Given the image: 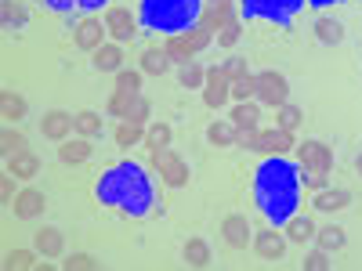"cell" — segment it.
<instances>
[{"label":"cell","mask_w":362,"mask_h":271,"mask_svg":"<svg viewBox=\"0 0 362 271\" xmlns=\"http://www.w3.org/2000/svg\"><path fill=\"white\" fill-rule=\"evenodd\" d=\"M62 267H69V271H87V267H98V260L90 257V253H69V257L62 260Z\"/></svg>","instance_id":"obj_43"},{"label":"cell","mask_w":362,"mask_h":271,"mask_svg":"<svg viewBox=\"0 0 362 271\" xmlns=\"http://www.w3.org/2000/svg\"><path fill=\"white\" fill-rule=\"evenodd\" d=\"M33 246H37L40 257H62L66 253V235H62V228L44 224V228L33 231Z\"/></svg>","instance_id":"obj_17"},{"label":"cell","mask_w":362,"mask_h":271,"mask_svg":"<svg viewBox=\"0 0 362 271\" xmlns=\"http://www.w3.org/2000/svg\"><path fill=\"white\" fill-rule=\"evenodd\" d=\"M153 170L160 174V181H163L167 188H185L189 177H192L189 163L181 159L177 152H170V148H160V152H153Z\"/></svg>","instance_id":"obj_6"},{"label":"cell","mask_w":362,"mask_h":271,"mask_svg":"<svg viewBox=\"0 0 362 271\" xmlns=\"http://www.w3.org/2000/svg\"><path fill=\"white\" fill-rule=\"evenodd\" d=\"M181 37H185V44L199 54V51H206L210 47V40H214V29H206L203 22L199 25H192V29H185V33H181Z\"/></svg>","instance_id":"obj_36"},{"label":"cell","mask_w":362,"mask_h":271,"mask_svg":"<svg viewBox=\"0 0 362 271\" xmlns=\"http://www.w3.org/2000/svg\"><path fill=\"white\" fill-rule=\"evenodd\" d=\"M37 250V246H33ZM33 250H11V257H8V264L11 267H33L37 264V253Z\"/></svg>","instance_id":"obj_45"},{"label":"cell","mask_w":362,"mask_h":271,"mask_svg":"<svg viewBox=\"0 0 362 271\" xmlns=\"http://www.w3.org/2000/svg\"><path fill=\"white\" fill-rule=\"evenodd\" d=\"M40 4L54 15H95L109 4V0H40Z\"/></svg>","instance_id":"obj_19"},{"label":"cell","mask_w":362,"mask_h":271,"mask_svg":"<svg viewBox=\"0 0 362 271\" xmlns=\"http://www.w3.org/2000/svg\"><path fill=\"white\" fill-rule=\"evenodd\" d=\"M308 4H312L315 11H322V8H334V4H344V0H308Z\"/></svg>","instance_id":"obj_48"},{"label":"cell","mask_w":362,"mask_h":271,"mask_svg":"<svg viewBox=\"0 0 362 271\" xmlns=\"http://www.w3.org/2000/svg\"><path fill=\"white\" fill-rule=\"evenodd\" d=\"M11 210H15L18 221H37L44 210H47V195L37 192V188H22V192L11 199Z\"/></svg>","instance_id":"obj_16"},{"label":"cell","mask_w":362,"mask_h":271,"mask_svg":"<svg viewBox=\"0 0 362 271\" xmlns=\"http://www.w3.org/2000/svg\"><path fill=\"white\" fill-rule=\"evenodd\" d=\"M290 148H297L293 134H290V131H279V127H272V131H257L250 152H261V156H286Z\"/></svg>","instance_id":"obj_12"},{"label":"cell","mask_w":362,"mask_h":271,"mask_svg":"<svg viewBox=\"0 0 362 271\" xmlns=\"http://www.w3.org/2000/svg\"><path fill=\"white\" fill-rule=\"evenodd\" d=\"M40 134L47 138V141H54V145H62L66 138H73L76 131H73V112H66V109H51V112H44V119H40Z\"/></svg>","instance_id":"obj_15"},{"label":"cell","mask_w":362,"mask_h":271,"mask_svg":"<svg viewBox=\"0 0 362 271\" xmlns=\"http://www.w3.org/2000/svg\"><path fill=\"white\" fill-rule=\"evenodd\" d=\"M105 29L116 44H127L141 33L138 15H131V8H105Z\"/></svg>","instance_id":"obj_9"},{"label":"cell","mask_w":362,"mask_h":271,"mask_svg":"<svg viewBox=\"0 0 362 271\" xmlns=\"http://www.w3.org/2000/svg\"><path fill=\"white\" fill-rule=\"evenodd\" d=\"M90 152H95V145H90V138H80V134H73V138H66L62 145H58V159L69 163V167L87 163Z\"/></svg>","instance_id":"obj_20"},{"label":"cell","mask_w":362,"mask_h":271,"mask_svg":"<svg viewBox=\"0 0 362 271\" xmlns=\"http://www.w3.org/2000/svg\"><path fill=\"white\" fill-rule=\"evenodd\" d=\"M297 167H300V185L305 188H326V177L334 170V152H329L326 141H305L297 145Z\"/></svg>","instance_id":"obj_5"},{"label":"cell","mask_w":362,"mask_h":271,"mask_svg":"<svg viewBox=\"0 0 362 271\" xmlns=\"http://www.w3.org/2000/svg\"><path fill=\"white\" fill-rule=\"evenodd\" d=\"M73 131L80 134V138H102V131H105V119H102V112H95V109H83V112H76L73 116Z\"/></svg>","instance_id":"obj_22"},{"label":"cell","mask_w":362,"mask_h":271,"mask_svg":"<svg viewBox=\"0 0 362 271\" xmlns=\"http://www.w3.org/2000/svg\"><path fill=\"white\" fill-rule=\"evenodd\" d=\"M225 76L235 83V80H243V76H250V69H247V58H239V54H232V58H225Z\"/></svg>","instance_id":"obj_42"},{"label":"cell","mask_w":362,"mask_h":271,"mask_svg":"<svg viewBox=\"0 0 362 271\" xmlns=\"http://www.w3.org/2000/svg\"><path fill=\"white\" fill-rule=\"evenodd\" d=\"M297 124H300V109H293L290 102H286V105H279L276 127H279V131H290V134H293V131H297Z\"/></svg>","instance_id":"obj_40"},{"label":"cell","mask_w":362,"mask_h":271,"mask_svg":"<svg viewBox=\"0 0 362 271\" xmlns=\"http://www.w3.org/2000/svg\"><path fill=\"white\" fill-rule=\"evenodd\" d=\"M105 18H95V15H83L80 22H76V29H73V44L80 47V51H90L95 54L102 44H105Z\"/></svg>","instance_id":"obj_10"},{"label":"cell","mask_w":362,"mask_h":271,"mask_svg":"<svg viewBox=\"0 0 362 271\" xmlns=\"http://www.w3.org/2000/svg\"><path fill=\"white\" fill-rule=\"evenodd\" d=\"M141 95V73L138 69H119L116 73V90H112V98H109V116H119L124 119L131 102Z\"/></svg>","instance_id":"obj_7"},{"label":"cell","mask_w":362,"mask_h":271,"mask_svg":"<svg viewBox=\"0 0 362 271\" xmlns=\"http://www.w3.org/2000/svg\"><path fill=\"white\" fill-rule=\"evenodd\" d=\"M170 127L167 124H148L145 127V145H148V152H160V148H170Z\"/></svg>","instance_id":"obj_32"},{"label":"cell","mask_w":362,"mask_h":271,"mask_svg":"<svg viewBox=\"0 0 362 271\" xmlns=\"http://www.w3.org/2000/svg\"><path fill=\"white\" fill-rule=\"evenodd\" d=\"M206 0H138V22L141 33L174 37L199 25Z\"/></svg>","instance_id":"obj_3"},{"label":"cell","mask_w":362,"mask_h":271,"mask_svg":"<svg viewBox=\"0 0 362 271\" xmlns=\"http://www.w3.org/2000/svg\"><path fill=\"white\" fill-rule=\"evenodd\" d=\"M239 37H243V18H232L221 33H218V44H221V47H235Z\"/></svg>","instance_id":"obj_41"},{"label":"cell","mask_w":362,"mask_h":271,"mask_svg":"<svg viewBox=\"0 0 362 271\" xmlns=\"http://www.w3.org/2000/svg\"><path fill=\"white\" fill-rule=\"evenodd\" d=\"M181 253H185V264H189V267H206V264H210V246L203 243V239H189Z\"/></svg>","instance_id":"obj_34"},{"label":"cell","mask_w":362,"mask_h":271,"mask_svg":"<svg viewBox=\"0 0 362 271\" xmlns=\"http://www.w3.org/2000/svg\"><path fill=\"white\" fill-rule=\"evenodd\" d=\"M348 203H351L348 188H319L315 192V210H322V214H337V210H344Z\"/></svg>","instance_id":"obj_25"},{"label":"cell","mask_w":362,"mask_h":271,"mask_svg":"<svg viewBox=\"0 0 362 271\" xmlns=\"http://www.w3.org/2000/svg\"><path fill=\"white\" fill-rule=\"evenodd\" d=\"M355 170H358V177H362V152H358V159H355Z\"/></svg>","instance_id":"obj_49"},{"label":"cell","mask_w":362,"mask_h":271,"mask_svg":"<svg viewBox=\"0 0 362 271\" xmlns=\"http://www.w3.org/2000/svg\"><path fill=\"white\" fill-rule=\"evenodd\" d=\"M232 98H235V102L257 98V76L250 73V76H243V80H235V83H232Z\"/></svg>","instance_id":"obj_39"},{"label":"cell","mask_w":362,"mask_h":271,"mask_svg":"<svg viewBox=\"0 0 362 271\" xmlns=\"http://www.w3.org/2000/svg\"><path fill=\"white\" fill-rule=\"evenodd\" d=\"M148 112H153V105H148V98L145 95H138L134 102H131V109H127V124H138V127H148Z\"/></svg>","instance_id":"obj_38"},{"label":"cell","mask_w":362,"mask_h":271,"mask_svg":"<svg viewBox=\"0 0 362 271\" xmlns=\"http://www.w3.org/2000/svg\"><path fill=\"white\" fill-rule=\"evenodd\" d=\"M235 138H239V131H235L232 119H214V124L206 127V141L214 148H228V145H235Z\"/></svg>","instance_id":"obj_27"},{"label":"cell","mask_w":362,"mask_h":271,"mask_svg":"<svg viewBox=\"0 0 362 271\" xmlns=\"http://www.w3.org/2000/svg\"><path fill=\"white\" fill-rule=\"evenodd\" d=\"M315 37L326 44V47H334L344 40V25L337 18H315Z\"/></svg>","instance_id":"obj_31"},{"label":"cell","mask_w":362,"mask_h":271,"mask_svg":"<svg viewBox=\"0 0 362 271\" xmlns=\"http://www.w3.org/2000/svg\"><path fill=\"white\" fill-rule=\"evenodd\" d=\"M286 239H290V243H297V246H305V243H312V239H315V221L312 217H305V214H293L290 221H286Z\"/></svg>","instance_id":"obj_24"},{"label":"cell","mask_w":362,"mask_h":271,"mask_svg":"<svg viewBox=\"0 0 362 271\" xmlns=\"http://www.w3.org/2000/svg\"><path fill=\"white\" fill-rule=\"evenodd\" d=\"M305 267H308V271H326V267H329V253H326V250H312V253L305 257Z\"/></svg>","instance_id":"obj_46"},{"label":"cell","mask_w":362,"mask_h":271,"mask_svg":"<svg viewBox=\"0 0 362 271\" xmlns=\"http://www.w3.org/2000/svg\"><path fill=\"white\" fill-rule=\"evenodd\" d=\"M163 51L170 54V62H174V66H189V62H196V51L185 44V37H181V33L163 37Z\"/></svg>","instance_id":"obj_30"},{"label":"cell","mask_w":362,"mask_h":271,"mask_svg":"<svg viewBox=\"0 0 362 271\" xmlns=\"http://www.w3.org/2000/svg\"><path fill=\"white\" fill-rule=\"evenodd\" d=\"M206 4H218V0H206Z\"/></svg>","instance_id":"obj_50"},{"label":"cell","mask_w":362,"mask_h":271,"mask_svg":"<svg viewBox=\"0 0 362 271\" xmlns=\"http://www.w3.org/2000/svg\"><path fill=\"white\" fill-rule=\"evenodd\" d=\"M305 4H308V0H239V18L290 29L293 18L305 11Z\"/></svg>","instance_id":"obj_4"},{"label":"cell","mask_w":362,"mask_h":271,"mask_svg":"<svg viewBox=\"0 0 362 271\" xmlns=\"http://www.w3.org/2000/svg\"><path fill=\"white\" fill-rule=\"evenodd\" d=\"M90 62H95L98 73H119V69H124V47H119L116 40H112V44H102Z\"/></svg>","instance_id":"obj_21"},{"label":"cell","mask_w":362,"mask_h":271,"mask_svg":"<svg viewBox=\"0 0 362 271\" xmlns=\"http://www.w3.org/2000/svg\"><path fill=\"white\" fill-rule=\"evenodd\" d=\"M257 102H261V105H272V109L286 105V102H290V83H286V76L276 73V69L257 73Z\"/></svg>","instance_id":"obj_8"},{"label":"cell","mask_w":362,"mask_h":271,"mask_svg":"<svg viewBox=\"0 0 362 271\" xmlns=\"http://www.w3.org/2000/svg\"><path fill=\"white\" fill-rule=\"evenodd\" d=\"M95 199L105 206V210H116L124 217H148L156 210V181L141 163L134 159H119L112 163L95 185Z\"/></svg>","instance_id":"obj_2"},{"label":"cell","mask_w":362,"mask_h":271,"mask_svg":"<svg viewBox=\"0 0 362 271\" xmlns=\"http://www.w3.org/2000/svg\"><path fill=\"white\" fill-rule=\"evenodd\" d=\"M141 141H145V127L119 119V127H116V145H119V148H134V145H141Z\"/></svg>","instance_id":"obj_33"},{"label":"cell","mask_w":362,"mask_h":271,"mask_svg":"<svg viewBox=\"0 0 362 271\" xmlns=\"http://www.w3.org/2000/svg\"><path fill=\"white\" fill-rule=\"evenodd\" d=\"M232 124H235V131H257V127H261V105H257L254 98H250V102H235Z\"/></svg>","instance_id":"obj_23"},{"label":"cell","mask_w":362,"mask_h":271,"mask_svg":"<svg viewBox=\"0 0 362 271\" xmlns=\"http://www.w3.org/2000/svg\"><path fill=\"white\" fill-rule=\"evenodd\" d=\"M232 18H239V8L232 4V0H218V4H206V8H203V18H199V22H203L206 29H214V33H221Z\"/></svg>","instance_id":"obj_18"},{"label":"cell","mask_w":362,"mask_h":271,"mask_svg":"<svg viewBox=\"0 0 362 271\" xmlns=\"http://www.w3.org/2000/svg\"><path fill=\"white\" fill-rule=\"evenodd\" d=\"M18 152H25V138H22L18 131H4V156L11 159V156H18Z\"/></svg>","instance_id":"obj_44"},{"label":"cell","mask_w":362,"mask_h":271,"mask_svg":"<svg viewBox=\"0 0 362 271\" xmlns=\"http://www.w3.org/2000/svg\"><path fill=\"white\" fill-rule=\"evenodd\" d=\"M8 174H15L18 181H33V177L40 174V159L25 148V152H18V156L8 159Z\"/></svg>","instance_id":"obj_26"},{"label":"cell","mask_w":362,"mask_h":271,"mask_svg":"<svg viewBox=\"0 0 362 271\" xmlns=\"http://www.w3.org/2000/svg\"><path fill=\"white\" fill-rule=\"evenodd\" d=\"M0 192H4V203L15 199V185H11V177H4V185H0Z\"/></svg>","instance_id":"obj_47"},{"label":"cell","mask_w":362,"mask_h":271,"mask_svg":"<svg viewBox=\"0 0 362 271\" xmlns=\"http://www.w3.org/2000/svg\"><path fill=\"white\" fill-rule=\"evenodd\" d=\"M0 105H4V119H11V124H18V119H25V112H29L25 98H22V95H15V90H8V95L0 98Z\"/></svg>","instance_id":"obj_37"},{"label":"cell","mask_w":362,"mask_h":271,"mask_svg":"<svg viewBox=\"0 0 362 271\" xmlns=\"http://www.w3.org/2000/svg\"><path fill=\"white\" fill-rule=\"evenodd\" d=\"M177 83L185 87V90H203V83H206V69H203L199 62L181 66V76H177Z\"/></svg>","instance_id":"obj_35"},{"label":"cell","mask_w":362,"mask_h":271,"mask_svg":"<svg viewBox=\"0 0 362 271\" xmlns=\"http://www.w3.org/2000/svg\"><path fill=\"white\" fill-rule=\"evenodd\" d=\"M170 54L163 51V47H148L145 54H141V73H148V76H163V73H170Z\"/></svg>","instance_id":"obj_29"},{"label":"cell","mask_w":362,"mask_h":271,"mask_svg":"<svg viewBox=\"0 0 362 271\" xmlns=\"http://www.w3.org/2000/svg\"><path fill=\"white\" fill-rule=\"evenodd\" d=\"M221 239L232 250H247L254 243V224L247 221V214H228L221 221Z\"/></svg>","instance_id":"obj_14"},{"label":"cell","mask_w":362,"mask_h":271,"mask_svg":"<svg viewBox=\"0 0 362 271\" xmlns=\"http://www.w3.org/2000/svg\"><path fill=\"white\" fill-rule=\"evenodd\" d=\"M232 98V80L225 76V69H206V83H203V105L206 109H225Z\"/></svg>","instance_id":"obj_11"},{"label":"cell","mask_w":362,"mask_h":271,"mask_svg":"<svg viewBox=\"0 0 362 271\" xmlns=\"http://www.w3.org/2000/svg\"><path fill=\"white\" fill-rule=\"evenodd\" d=\"M315 243H319V250H326V253H337V250H344L348 235H344L341 224H322V228L315 231Z\"/></svg>","instance_id":"obj_28"},{"label":"cell","mask_w":362,"mask_h":271,"mask_svg":"<svg viewBox=\"0 0 362 271\" xmlns=\"http://www.w3.org/2000/svg\"><path fill=\"white\" fill-rule=\"evenodd\" d=\"M254 250L261 260H279L286 253V235L276 224H264L261 231H254Z\"/></svg>","instance_id":"obj_13"},{"label":"cell","mask_w":362,"mask_h":271,"mask_svg":"<svg viewBox=\"0 0 362 271\" xmlns=\"http://www.w3.org/2000/svg\"><path fill=\"white\" fill-rule=\"evenodd\" d=\"M300 167L286 156H264L254 170V203L264 224L286 228L293 214H300Z\"/></svg>","instance_id":"obj_1"}]
</instances>
